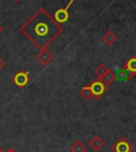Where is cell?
<instances>
[{
    "label": "cell",
    "instance_id": "obj_16",
    "mask_svg": "<svg viewBox=\"0 0 136 152\" xmlns=\"http://www.w3.org/2000/svg\"><path fill=\"white\" fill-rule=\"evenodd\" d=\"M5 152H16V151L14 149H12V148H10V149H8Z\"/></svg>",
    "mask_w": 136,
    "mask_h": 152
},
{
    "label": "cell",
    "instance_id": "obj_14",
    "mask_svg": "<svg viewBox=\"0 0 136 152\" xmlns=\"http://www.w3.org/2000/svg\"><path fill=\"white\" fill-rule=\"evenodd\" d=\"M107 71H108L107 67H106L104 64H100V65L96 68V71H95V72H96V75H97V78L101 79L104 75L106 74V72H107Z\"/></svg>",
    "mask_w": 136,
    "mask_h": 152
},
{
    "label": "cell",
    "instance_id": "obj_9",
    "mask_svg": "<svg viewBox=\"0 0 136 152\" xmlns=\"http://www.w3.org/2000/svg\"><path fill=\"white\" fill-rule=\"evenodd\" d=\"M70 152H86L87 151V147L81 140H77L69 148Z\"/></svg>",
    "mask_w": 136,
    "mask_h": 152
},
{
    "label": "cell",
    "instance_id": "obj_6",
    "mask_svg": "<svg viewBox=\"0 0 136 152\" xmlns=\"http://www.w3.org/2000/svg\"><path fill=\"white\" fill-rule=\"evenodd\" d=\"M36 60L43 65H48L53 60V56L47 49H40V51L36 54Z\"/></svg>",
    "mask_w": 136,
    "mask_h": 152
},
{
    "label": "cell",
    "instance_id": "obj_7",
    "mask_svg": "<svg viewBox=\"0 0 136 152\" xmlns=\"http://www.w3.org/2000/svg\"><path fill=\"white\" fill-rule=\"evenodd\" d=\"M135 75L133 72L126 69V67H122V68L118 69L115 74V77H116V80H119V81H129L131 80Z\"/></svg>",
    "mask_w": 136,
    "mask_h": 152
},
{
    "label": "cell",
    "instance_id": "obj_15",
    "mask_svg": "<svg viewBox=\"0 0 136 152\" xmlns=\"http://www.w3.org/2000/svg\"><path fill=\"white\" fill-rule=\"evenodd\" d=\"M4 65H5V64H4V62H3L2 60H1V58H0V70H1V69H2L3 67H4Z\"/></svg>",
    "mask_w": 136,
    "mask_h": 152
},
{
    "label": "cell",
    "instance_id": "obj_3",
    "mask_svg": "<svg viewBox=\"0 0 136 152\" xmlns=\"http://www.w3.org/2000/svg\"><path fill=\"white\" fill-rule=\"evenodd\" d=\"M113 152H133L134 147L131 142H129L124 136H121L119 140H117L115 144L111 147Z\"/></svg>",
    "mask_w": 136,
    "mask_h": 152
},
{
    "label": "cell",
    "instance_id": "obj_5",
    "mask_svg": "<svg viewBox=\"0 0 136 152\" xmlns=\"http://www.w3.org/2000/svg\"><path fill=\"white\" fill-rule=\"evenodd\" d=\"M73 1H75V0H70L69 3L66 5L65 8L60 9V10H58L56 13H54V17L53 18H54V20H56L58 23L62 25V23H65L66 21L69 19V13H68V10H69V8H70V5L73 3Z\"/></svg>",
    "mask_w": 136,
    "mask_h": 152
},
{
    "label": "cell",
    "instance_id": "obj_12",
    "mask_svg": "<svg viewBox=\"0 0 136 152\" xmlns=\"http://www.w3.org/2000/svg\"><path fill=\"white\" fill-rule=\"evenodd\" d=\"M101 80H102L106 85H110V84H112L115 80H116V77H115V74H114V72H112L111 70H108L107 72L101 78Z\"/></svg>",
    "mask_w": 136,
    "mask_h": 152
},
{
    "label": "cell",
    "instance_id": "obj_13",
    "mask_svg": "<svg viewBox=\"0 0 136 152\" xmlns=\"http://www.w3.org/2000/svg\"><path fill=\"white\" fill-rule=\"evenodd\" d=\"M80 95L82 96V98L85 99V100H91V99L93 98V93H91L89 85H88V86L82 87L80 91Z\"/></svg>",
    "mask_w": 136,
    "mask_h": 152
},
{
    "label": "cell",
    "instance_id": "obj_2",
    "mask_svg": "<svg viewBox=\"0 0 136 152\" xmlns=\"http://www.w3.org/2000/svg\"><path fill=\"white\" fill-rule=\"evenodd\" d=\"M12 81L16 86H18L19 88H23V87L27 86V85L30 83V81H31L30 74H29V71L19 70L13 76Z\"/></svg>",
    "mask_w": 136,
    "mask_h": 152
},
{
    "label": "cell",
    "instance_id": "obj_19",
    "mask_svg": "<svg viewBox=\"0 0 136 152\" xmlns=\"http://www.w3.org/2000/svg\"><path fill=\"white\" fill-rule=\"evenodd\" d=\"M0 152H4V151H3V149H2L1 147H0Z\"/></svg>",
    "mask_w": 136,
    "mask_h": 152
},
{
    "label": "cell",
    "instance_id": "obj_17",
    "mask_svg": "<svg viewBox=\"0 0 136 152\" xmlns=\"http://www.w3.org/2000/svg\"><path fill=\"white\" fill-rule=\"evenodd\" d=\"M2 30H3V29H2V26H0V33L2 32Z\"/></svg>",
    "mask_w": 136,
    "mask_h": 152
},
{
    "label": "cell",
    "instance_id": "obj_8",
    "mask_svg": "<svg viewBox=\"0 0 136 152\" xmlns=\"http://www.w3.org/2000/svg\"><path fill=\"white\" fill-rule=\"evenodd\" d=\"M88 145H89V147H91L94 151H99V150H101L104 147V142L101 140L98 135H96V136H94L93 138L89 140Z\"/></svg>",
    "mask_w": 136,
    "mask_h": 152
},
{
    "label": "cell",
    "instance_id": "obj_11",
    "mask_svg": "<svg viewBox=\"0 0 136 152\" xmlns=\"http://www.w3.org/2000/svg\"><path fill=\"white\" fill-rule=\"evenodd\" d=\"M116 39H117L116 35H115L112 31H108V32H106L105 34H104V36H103V42L106 44V45H113V44L116 42Z\"/></svg>",
    "mask_w": 136,
    "mask_h": 152
},
{
    "label": "cell",
    "instance_id": "obj_10",
    "mask_svg": "<svg viewBox=\"0 0 136 152\" xmlns=\"http://www.w3.org/2000/svg\"><path fill=\"white\" fill-rule=\"evenodd\" d=\"M124 67H126V69L133 72L134 75H136V56H132L131 58H129L126 62Z\"/></svg>",
    "mask_w": 136,
    "mask_h": 152
},
{
    "label": "cell",
    "instance_id": "obj_18",
    "mask_svg": "<svg viewBox=\"0 0 136 152\" xmlns=\"http://www.w3.org/2000/svg\"><path fill=\"white\" fill-rule=\"evenodd\" d=\"M13 1H14V2H19L20 0H13Z\"/></svg>",
    "mask_w": 136,
    "mask_h": 152
},
{
    "label": "cell",
    "instance_id": "obj_4",
    "mask_svg": "<svg viewBox=\"0 0 136 152\" xmlns=\"http://www.w3.org/2000/svg\"><path fill=\"white\" fill-rule=\"evenodd\" d=\"M91 87V91L93 93V97L94 98H100L103 94H105V91H107V85L104 83L101 79L97 78L93 83L89 85Z\"/></svg>",
    "mask_w": 136,
    "mask_h": 152
},
{
    "label": "cell",
    "instance_id": "obj_1",
    "mask_svg": "<svg viewBox=\"0 0 136 152\" xmlns=\"http://www.w3.org/2000/svg\"><path fill=\"white\" fill-rule=\"evenodd\" d=\"M20 32L38 49H46L63 32V27L56 23L46 10L38 9L20 27Z\"/></svg>",
    "mask_w": 136,
    "mask_h": 152
}]
</instances>
